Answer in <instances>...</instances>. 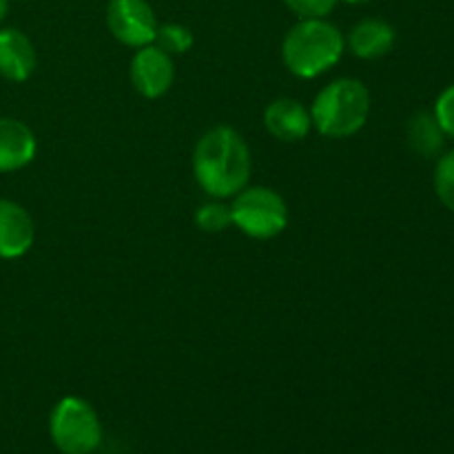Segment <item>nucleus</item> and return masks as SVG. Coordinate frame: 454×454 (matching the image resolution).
I'll list each match as a JSON object with an SVG mask.
<instances>
[{
	"label": "nucleus",
	"instance_id": "obj_1",
	"mask_svg": "<svg viewBox=\"0 0 454 454\" xmlns=\"http://www.w3.org/2000/svg\"><path fill=\"white\" fill-rule=\"evenodd\" d=\"M253 158L248 142L233 127H213L193 149V176L200 189L215 200H229L248 186Z\"/></svg>",
	"mask_w": 454,
	"mask_h": 454
},
{
	"label": "nucleus",
	"instance_id": "obj_2",
	"mask_svg": "<svg viewBox=\"0 0 454 454\" xmlns=\"http://www.w3.org/2000/svg\"><path fill=\"white\" fill-rule=\"evenodd\" d=\"M346 51V35L328 18H300L282 40L284 67L313 80L331 71Z\"/></svg>",
	"mask_w": 454,
	"mask_h": 454
},
{
	"label": "nucleus",
	"instance_id": "obj_3",
	"mask_svg": "<svg viewBox=\"0 0 454 454\" xmlns=\"http://www.w3.org/2000/svg\"><path fill=\"white\" fill-rule=\"evenodd\" d=\"M371 115V91L357 78H337L319 89L310 105L313 129L324 137L344 140L362 131Z\"/></svg>",
	"mask_w": 454,
	"mask_h": 454
},
{
	"label": "nucleus",
	"instance_id": "obj_4",
	"mask_svg": "<svg viewBox=\"0 0 454 454\" xmlns=\"http://www.w3.org/2000/svg\"><path fill=\"white\" fill-rule=\"evenodd\" d=\"M49 437L62 454H96L102 443V421L87 399L67 395L49 415Z\"/></svg>",
	"mask_w": 454,
	"mask_h": 454
},
{
	"label": "nucleus",
	"instance_id": "obj_5",
	"mask_svg": "<svg viewBox=\"0 0 454 454\" xmlns=\"http://www.w3.org/2000/svg\"><path fill=\"white\" fill-rule=\"evenodd\" d=\"M231 217L244 235L270 239L288 226L286 200L269 186H244L231 202Z\"/></svg>",
	"mask_w": 454,
	"mask_h": 454
},
{
	"label": "nucleus",
	"instance_id": "obj_6",
	"mask_svg": "<svg viewBox=\"0 0 454 454\" xmlns=\"http://www.w3.org/2000/svg\"><path fill=\"white\" fill-rule=\"evenodd\" d=\"M106 27L118 43L140 49L155 43L158 18L146 0H109Z\"/></svg>",
	"mask_w": 454,
	"mask_h": 454
},
{
	"label": "nucleus",
	"instance_id": "obj_7",
	"mask_svg": "<svg viewBox=\"0 0 454 454\" xmlns=\"http://www.w3.org/2000/svg\"><path fill=\"white\" fill-rule=\"evenodd\" d=\"M129 80L142 98H149V100L162 98L176 80L173 56L155 43L136 49L129 65Z\"/></svg>",
	"mask_w": 454,
	"mask_h": 454
},
{
	"label": "nucleus",
	"instance_id": "obj_8",
	"mask_svg": "<svg viewBox=\"0 0 454 454\" xmlns=\"http://www.w3.org/2000/svg\"><path fill=\"white\" fill-rule=\"evenodd\" d=\"M35 226L29 211L18 202L0 198V260H18L34 247Z\"/></svg>",
	"mask_w": 454,
	"mask_h": 454
},
{
	"label": "nucleus",
	"instance_id": "obj_9",
	"mask_svg": "<svg viewBox=\"0 0 454 454\" xmlns=\"http://www.w3.org/2000/svg\"><path fill=\"white\" fill-rule=\"evenodd\" d=\"M264 127L279 142H300L313 131L310 109L293 98H278L264 109Z\"/></svg>",
	"mask_w": 454,
	"mask_h": 454
},
{
	"label": "nucleus",
	"instance_id": "obj_10",
	"mask_svg": "<svg viewBox=\"0 0 454 454\" xmlns=\"http://www.w3.org/2000/svg\"><path fill=\"white\" fill-rule=\"evenodd\" d=\"M38 140L22 120L0 118V173H13L34 162Z\"/></svg>",
	"mask_w": 454,
	"mask_h": 454
},
{
	"label": "nucleus",
	"instance_id": "obj_11",
	"mask_svg": "<svg viewBox=\"0 0 454 454\" xmlns=\"http://www.w3.org/2000/svg\"><path fill=\"white\" fill-rule=\"evenodd\" d=\"M34 43L13 27L0 29V75L9 82H25L35 71Z\"/></svg>",
	"mask_w": 454,
	"mask_h": 454
},
{
	"label": "nucleus",
	"instance_id": "obj_12",
	"mask_svg": "<svg viewBox=\"0 0 454 454\" xmlns=\"http://www.w3.org/2000/svg\"><path fill=\"white\" fill-rule=\"evenodd\" d=\"M397 31L384 18H364L346 35V47L362 60H377L393 51Z\"/></svg>",
	"mask_w": 454,
	"mask_h": 454
},
{
	"label": "nucleus",
	"instance_id": "obj_13",
	"mask_svg": "<svg viewBox=\"0 0 454 454\" xmlns=\"http://www.w3.org/2000/svg\"><path fill=\"white\" fill-rule=\"evenodd\" d=\"M406 136L411 149L424 158H434V155L442 153L443 142H446V133L442 131L433 111H419V114L412 115L408 120Z\"/></svg>",
	"mask_w": 454,
	"mask_h": 454
},
{
	"label": "nucleus",
	"instance_id": "obj_14",
	"mask_svg": "<svg viewBox=\"0 0 454 454\" xmlns=\"http://www.w3.org/2000/svg\"><path fill=\"white\" fill-rule=\"evenodd\" d=\"M195 224L204 233H222L229 226H233V217H231V204L224 200H215L204 202L202 207L195 211Z\"/></svg>",
	"mask_w": 454,
	"mask_h": 454
},
{
	"label": "nucleus",
	"instance_id": "obj_15",
	"mask_svg": "<svg viewBox=\"0 0 454 454\" xmlns=\"http://www.w3.org/2000/svg\"><path fill=\"white\" fill-rule=\"evenodd\" d=\"M195 38L193 31L180 22H167V25H158V34H155V44L162 47L164 51L177 56V53H186L193 47Z\"/></svg>",
	"mask_w": 454,
	"mask_h": 454
},
{
	"label": "nucleus",
	"instance_id": "obj_16",
	"mask_svg": "<svg viewBox=\"0 0 454 454\" xmlns=\"http://www.w3.org/2000/svg\"><path fill=\"white\" fill-rule=\"evenodd\" d=\"M433 184L439 202H442L448 211L454 213V149L448 151V153H442V158L437 160Z\"/></svg>",
	"mask_w": 454,
	"mask_h": 454
},
{
	"label": "nucleus",
	"instance_id": "obj_17",
	"mask_svg": "<svg viewBox=\"0 0 454 454\" xmlns=\"http://www.w3.org/2000/svg\"><path fill=\"white\" fill-rule=\"evenodd\" d=\"M433 115L437 118L439 127L446 133V137H454V84L443 89L434 100Z\"/></svg>",
	"mask_w": 454,
	"mask_h": 454
},
{
	"label": "nucleus",
	"instance_id": "obj_18",
	"mask_svg": "<svg viewBox=\"0 0 454 454\" xmlns=\"http://www.w3.org/2000/svg\"><path fill=\"white\" fill-rule=\"evenodd\" d=\"M340 0H284L297 18H328Z\"/></svg>",
	"mask_w": 454,
	"mask_h": 454
},
{
	"label": "nucleus",
	"instance_id": "obj_19",
	"mask_svg": "<svg viewBox=\"0 0 454 454\" xmlns=\"http://www.w3.org/2000/svg\"><path fill=\"white\" fill-rule=\"evenodd\" d=\"M7 13H9V0H0V22L7 18Z\"/></svg>",
	"mask_w": 454,
	"mask_h": 454
},
{
	"label": "nucleus",
	"instance_id": "obj_20",
	"mask_svg": "<svg viewBox=\"0 0 454 454\" xmlns=\"http://www.w3.org/2000/svg\"><path fill=\"white\" fill-rule=\"evenodd\" d=\"M340 3H346V4H364V3H371V0H340Z\"/></svg>",
	"mask_w": 454,
	"mask_h": 454
}]
</instances>
